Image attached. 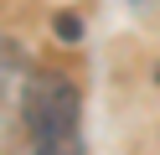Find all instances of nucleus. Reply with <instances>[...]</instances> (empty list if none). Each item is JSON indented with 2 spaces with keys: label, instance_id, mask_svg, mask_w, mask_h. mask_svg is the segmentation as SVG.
Wrapping results in <instances>:
<instances>
[{
  "label": "nucleus",
  "instance_id": "nucleus-1",
  "mask_svg": "<svg viewBox=\"0 0 160 155\" xmlns=\"http://www.w3.org/2000/svg\"><path fill=\"white\" fill-rule=\"evenodd\" d=\"M21 119L31 155H83V124H78V88L62 72H31L21 88Z\"/></svg>",
  "mask_w": 160,
  "mask_h": 155
},
{
  "label": "nucleus",
  "instance_id": "nucleus-2",
  "mask_svg": "<svg viewBox=\"0 0 160 155\" xmlns=\"http://www.w3.org/2000/svg\"><path fill=\"white\" fill-rule=\"evenodd\" d=\"M16 88H26V52L11 36H0V103L11 98Z\"/></svg>",
  "mask_w": 160,
  "mask_h": 155
},
{
  "label": "nucleus",
  "instance_id": "nucleus-3",
  "mask_svg": "<svg viewBox=\"0 0 160 155\" xmlns=\"http://www.w3.org/2000/svg\"><path fill=\"white\" fill-rule=\"evenodd\" d=\"M52 31H57V41H67V47H72V41H83V21H78L72 10H67V16H57Z\"/></svg>",
  "mask_w": 160,
  "mask_h": 155
}]
</instances>
